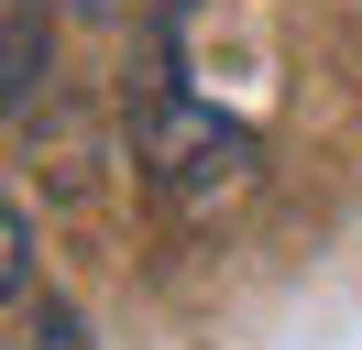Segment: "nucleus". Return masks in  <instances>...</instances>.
<instances>
[{
    "label": "nucleus",
    "instance_id": "1",
    "mask_svg": "<svg viewBox=\"0 0 362 350\" xmlns=\"http://www.w3.org/2000/svg\"><path fill=\"white\" fill-rule=\"evenodd\" d=\"M132 153H143V175H154L165 197H187V208L252 175V131L230 121V109H209L198 88L176 77V55H154V88H132Z\"/></svg>",
    "mask_w": 362,
    "mask_h": 350
},
{
    "label": "nucleus",
    "instance_id": "2",
    "mask_svg": "<svg viewBox=\"0 0 362 350\" xmlns=\"http://www.w3.org/2000/svg\"><path fill=\"white\" fill-rule=\"evenodd\" d=\"M33 77H45V22H33V0H0V109Z\"/></svg>",
    "mask_w": 362,
    "mask_h": 350
},
{
    "label": "nucleus",
    "instance_id": "5",
    "mask_svg": "<svg viewBox=\"0 0 362 350\" xmlns=\"http://www.w3.org/2000/svg\"><path fill=\"white\" fill-rule=\"evenodd\" d=\"M0 350H11V328H0Z\"/></svg>",
    "mask_w": 362,
    "mask_h": 350
},
{
    "label": "nucleus",
    "instance_id": "3",
    "mask_svg": "<svg viewBox=\"0 0 362 350\" xmlns=\"http://www.w3.org/2000/svg\"><path fill=\"white\" fill-rule=\"evenodd\" d=\"M23 284H33V230H23V208L0 197V306L23 296Z\"/></svg>",
    "mask_w": 362,
    "mask_h": 350
},
{
    "label": "nucleus",
    "instance_id": "4",
    "mask_svg": "<svg viewBox=\"0 0 362 350\" xmlns=\"http://www.w3.org/2000/svg\"><path fill=\"white\" fill-rule=\"evenodd\" d=\"M154 11H176V0H154Z\"/></svg>",
    "mask_w": 362,
    "mask_h": 350
}]
</instances>
